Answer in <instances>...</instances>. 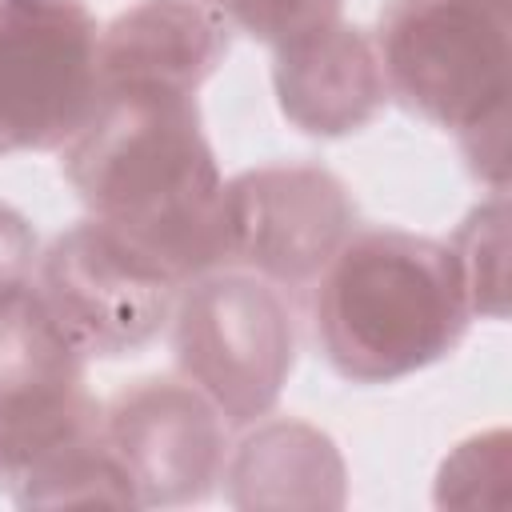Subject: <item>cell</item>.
<instances>
[{"label":"cell","instance_id":"cell-1","mask_svg":"<svg viewBox=\"0 0 512 512\" xmlns=\"http://www.w3.org/2000/svg\"><path fill=\"white\" fill-rule=\"evenodd\" d=\"M60 168L88 212L148 248L180 284L220 268L224 176L196 100L164 88L100 92Z\"/></svg>","mask_w":512,"mask_h":512},{"label":"cell","instance_id":"cell-2","mask_svg":"<svg viewBox=\"0 0 512 512\" xmlns=\"http://www.w3.org/2000/svg\"><path fill=\"white\" fill-rule=\"evenodd\" d=\"M316 344L352 384H392L444 360L472 324L452 244L404 228H352L312 292Z\"/></svg>","mask_w":512,"mask_h":512},{"label":"cell","instance_id":"cell-3","mask_svg":"<svg viewBox=\"0 0 512 512\" xmlns=\"http://www.w3.org/2000/svg\"><path fill=\"white\" fill-rule=\"evenodd\" d=\"M372 44L388 96L456 132L472 172L504 192L508 0H388Z\"/></svg>","mask_w":512,"mask_h":512},{"label":"cell","instance_id":"cell-4","mask_svg":"<svg viewBox=\"0 0 512 512\" xmlns=\"http://www.w3.org/2000/svg\"><path fill=\"white\" fill-rule=\"evenodd\" d=\"M84 360L36 284L0 300V492L20 508L64 460L104 436Z\"/></svg>","mask_w":512,"mask_h":512},{"label":"cell","instance_id":"cell-5","mask_svg":"<svg viewBox=\"0 0 512 512\" xmlns=\"http://www.w3.org/2000/svg\"><path fill=\"white\" fill-rule=\"evenodd\" d=\"M172 348L184 380H192L228 424H252L272 412L292 372V304L256 272H200L176 296Z\"/></svg>","mask_w":512,"mask_h":512},{"label":"cell","instance_id":"cell-6","mask_svg":"<svg viewBox=\"0 0 512 512\" xmlns=\"http://www.w3.org/2000/svg\"><path fill=\"white\" fill-rule=\"evenodd\" d=\"M32 284L68 340L96 360L152 344L184 288L148 248L96 216L48 244Z\"/></svg>","mask_w":512,"mask_h":512},{"label":"cell","instance_id":"cell-7","mask_svg":"<svg viewBox=\"0 0 512 512\" xmlns=\"http://www.w3.org/2000/svg\"><path fill=\"white\" fill-rule=\"evenodd\" d=\"M88 0H0V156L64 148L100 100Z\"/></svg>","mask_w":512,"mask_h":512},{"label":"cell","instance_id":"cell-8","mask_svg":"<svg viewBox=\"0 0 512 512\" xmlns=\"http://www.w3.org/2000/svg\"><path fill=\"white\" fill-rule=\"evenodd\" d=\"M356 204L316 164H264L224 180L220 268H244L276 288L312 284L348 240Z\"/></svg>","mask_w":512,"mask_h":512},{"label":"cell","instance_id":"cell-9","mask_svg":"<svg viewBox=\"0 0 512 512\" xmlns=\"http://www.w3.org/2000/svg\"><path fill=\"white\" fill-rule=\"evenodd\" d=\"M224 412L192 384L148 376L120 388L100 408V432L124 468L136 504L204 500L224 476Z\"/></svg>","mask_w":512,"mask_h":512},{"label":"cell","instance_id":"cell-10","mask_svg":"<svg viewBox=\"0 0 512 512\" xmlns=\"http://www.w3.org/2000/svg\"><path fill=\"white\" fill-rule=\"evenodd\" d=\"M228 44L232 24L208 0H140L100 28V92L164 88L196 96L228 56Z\"/></svg>","mask_w":512,"mask_h":512},{"label":"cell","instance_id":"cell-11","mask_svg":"<svg viewBox=\"0 0 512 512\" xmlns=\"http://www.w3.org/2000/svg\"><path fill=\"white\" fill-rule=\"evenodd\" d=\"M272 84L280 112L308 136L356 132L388 100L376 44L340 20L276 44Z\"/></svg>","mask_w":512,"mask_h":512},{"label":"cell","instance_id":"cell-12","mask_svg":"<svg viewBox=\"0 0 512 512\" xmlns=\"http://www.w3.org/2000/svg\"><path fill=\"white\" fill-rule=\"evenodd\" d=\"M452 252L468 284L472 316L504 320V296H508V200L504 192H492V200L480 204L460 224Z\"/></svg>","mask_w":512,"mask_h":512},{"label":"cell","instance_id":"cell-13","mask_svg":"<svg viewBox=\"0 0 512 512\" xmlns=\"http://www.w3.org/2000/svg\"><path fill=\"white\" fill-rule=\"evenodd\" d=\"M208 4L232 28L268 44H284L300 32L340 20V0H208Z\"/></svg>","mask_w":512,"mask_h":512},{"label":"cell","instance_id":"cell-14","mask_svg":"<svg viewBox=\"0 0 512 512\" xmlns=\"http://www.w3.org/2000/svg\"><path fill=\"white\" fill-rule=\"evenodd\" d=\"M36 260H40V252H36L32 224L16 208L0 204V300L8 292H16V288L32 284Z\"/></svg>","mask_w":512,"mask_h":512}]
</instances>
